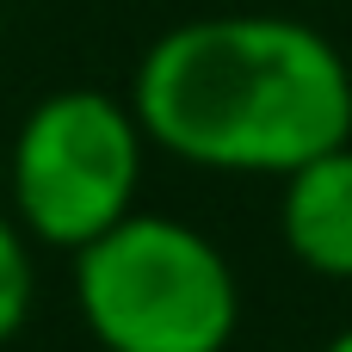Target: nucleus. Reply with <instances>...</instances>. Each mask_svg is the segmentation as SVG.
Masks as SVG:
<instances>
[{
  "label": "nucleus",
  "instance_id": "2",
  "mask_svg": "<svg viewBox=\"0 0 352 352\" xmlns=\"http://www.w3.org/2000/svg\"><path fill=\"white\" fill-rule=\"evenodd\" d=\"M74 309L105 352H229L241 285L204 229L130 210L74 254Z\"/></svg>",
  "mask_w": 352,
  "mask_h": 352
},
{
  "label": "nucleus",
  "instance_id": "6",
  "mask_svg": "<svg viewBox=\"0 0 352 352\" xmlns=\"http://www.w3.org/2000/svg\"><path fill=\"white\" fill-rule=\"evenodd\" d=\"M322 352H352V328H340V334H334V340H328Z\"/></svg>",
  "mask_w": 352,
  "mask_h": 352
},
{
  "label": "nucleus",
  "instance_id": "4",
  "mask_svg": "<svg viewBox=\"0 0 352 352\" xmlns=\"http://www.w3.org/2000/svg\"><path fill=\"white\" fill-rule=\"evenodd\" d=\"M278 235L303 272L352 285V142L285 173Z\"/></svg>",
  "mask_w": 352,
  "mask_h": 352
},
{
  "label": "nucleus",
  "instance_id": "1",
  "mask_svg": "<svg viewBox=\"0 0 352 352\" xmlns=\"http://www.w3.org/2000/svg\"><path fill=\"white\" fill-rule=\"evenodd\" d=\"M130 105L186 167L285 179L352 142V62L291 12H210L142 50Z\"/></svg>",
  "mask_w": 352,
  "mask_h": 352
},
{
  "label": "nucleus",
  "instance_id": "3",
  "mask_svg": "<svg viewBox=\"0 0 352 352\" xmlns=\"http://www.w3.org/2000/svg\"><path fill=\"white\" fill-rule=\"evenodd\" d=\"M142 118L130 99L99 87H56L43 93L6 155L12 223L50 248L80 254L111 223L136 210L142 192Z\"/></svg>",
  "mask_w": 352,
  "mask_h": 352
},
{
  "label": "nucleus",
  "instance_id": "5",
  "mask_svg": "<svg viewBox=\"0 0 352 352\" xmlns=\"http://www.w3.org/2000/svg\"><path fill=\"white\" fill-rule=\"evenodd\" d=\"M31 291H37V278H31L25 229L0 210V346L25 328V316H31Z\"/></svg>",
  "mask_w": 352,
  "mask_h": 352
}]
</instances>
